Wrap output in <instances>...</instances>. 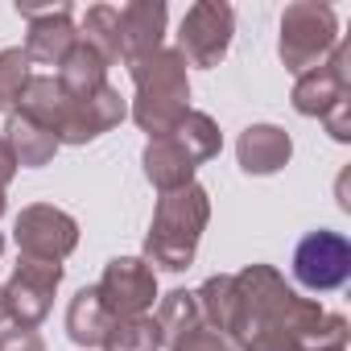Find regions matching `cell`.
Returning <instances> with one entry per match:
<instances>
[{
  "label": "cell",
  "instance_id": "obj_29",
  "mask_svg": "<svg viewBox=\"0 0 351 351\" xmlns=\"http://www.w3.org/2000/svg\"><path fill=\"white\" fill-rule=\"evenodd\" d=\"M17 178V157H13V149L5 145V136H0V195H5V186Z\"/></svg>",
  "mask_w": 351,
  "mask_h": 351
},
{
  "label": "cell",
  "instance_id": "obj_14",
  "mask_svg": "<svg viewBox=\"0 0 351 351\" xmlns=\"http://www.w3.org/2000/svg\"><path fill=\"white\" fill-rule=\"evenodd\" d=\"M165 5L161 0H132L120 9V42H124V66L141 62L161 50L165 38Z\"/></svg>",
  "mask_w": 351,
  "mask_h": 351
},
{
  "label": "cell",
  "instance_id": "obj_18",
  "mask_svg": "<svg viewBox=\"0 0 351 351\" xmlns=\"http://www.w3.org/2000/svg\"><path fill=\"white\" fill-rule=\"evenodd\" d=\"M153 322H157V339H161V347L173 351L186 335H195V330L203 326V314H199L195 293H191V289H173V293H165V298L157 302Z\"/></svg>",
  "mask_w": 351,
  "mask_h": 351
},
{
  "label": "cell",
  "instance_id": "obj_17",
  "mask_svg": "<svg viewBox=\"0 0 351 351\" xmlns=\"http://www.w3.org/2000/svg\"><path fill=\"white\" fill-rule=\"evenodd\" d=\"M112 322H116V318H112L108 306L99 302L95 285H91V289H79V293L71 298V306H66V335H71V343H79V347H104Z\"/></svg>",
  "mask_w": 351,
  "mask_h": 351
},
{
  "label": "cell",
  "instance_id": "obj_4",
  "mask_svg": "<svg viewBox=\"0 0 351 351\" xmlns=\"http://www.w3.org/2000/svg\"><path fill=\"white\" fill-rule=\"evenodd\" d=\"M339 46V21L330 5H318V0H298L281 13V42L277 54L285 62V71L306 75L318 62L330 58V50Z\"/></svg>",
  "mask_w": 351,
  "mask_h": 351
},
{
  "label": "cell",
  "instance_id": "obj_28",
  "mask_svg": "<svg viewBox=\"0 0 351 351\" xmlns=\"http://www.w3.org/2000/svg\"><path fill=\"white\" fill-rule=\"evenodd\" d=\"M0 351H46L38 330H0Z\"/></svg>",
  "mask_w": 351,
  "mask_h": 351
},
{
  "label": "cell",
  "instance_id": "obj_7",
  "mask_svg": "<svg viewBox=\"0 0 351 351\" xmlns=\"http://www.w3.org/2000/svg\"><path fill=\"white\" fill-rule=\"evenodd\" d=\"M351 277V244L339 232H310L298 240L293 248V281L314 289V293H330Z\"/></svg>",
  "mask_w": 351,
  "mask_h": 351
},
{
  "label": "cell",
  "instance_id": "obj_19",
  "mask_svg": "<svg viewBox=\"0 0 351 351\" xmlns=\"http://www.w3.org/2000/svg\"><path fill=\"white\" fill-rule=\"evenodd\" d=\"M54 79H58V87L71 99H91L99 87H108V66H104V58L95 50H87L83 42H75V50L62 58V66H58Z\"/></svg>",
  "mask_w": 351,
  "mask_h": 351
},
{
  "label": "cell",
  "instance_id": "obj_2",
  "mask_svg": "<svg viewBox=\"0 0 351 351\" xmlns=\"http://www.w3.org/2000/svg\"><path fill=\"white\" fill-rule=\"evenodd\" d=\"M207 219H211V195L199 182L161 195L153 223H149V236H145V265H157L165 273L191 269Z\"/></svg>",
  "mask_w": 351,
  "mask_h": 351
},
{
  "label": "cell",
  "instance_id": "obj_20",
  "mask_svg": "<svg viewBox=\"0 0 351 351\" xmlns=\"http://www.w3.org/2000/svg\"><path fill=\"white\" fill-rule=\"evenodd\" d=\"M5 145L13 149L17 165H25V169L50 165V161H54V153H58V141H54L42 124L25 120V116H17V112H9V124H5Z\"/></svg>",
  "mask_w": 351,
  "mask_h": 351
},
{
  "label": "cell",
  "instance_id": "obj_31",
  "mask_svg": "<svg viewBox=\"0 0 351 351\" xmlns=\"http://www.w3.org/2000/svg\"><path fill=\"white\" fill-rule=\"evenodd\" d=\"M0 215H5V195H0Z\"/></svg>",
  "mask_w": 351,
  "mask_h": 351
},
{
  "label": "cell",
  "instance_id": "obj_8",
  "mask_svg": "<svg viewBox=\"0 0 351 351\" xmlns=\"http://www.w3.org/2000/svg\"><path fill=\"white\" fill-rule=\"evenodd\" d=\"M62 285V265L54 261H29L21 256L9 285H5V298H9V318L21 326V330H34L50 306H54V293Z\"/></svg>",
  "mask_w": 351,
  "mask_h": 351
},
{
  "label": "cell",
  "instance_id": "obj_6",
  "mask_svg": "<svg viewBox=\"0 0 351 351\" xmlns=\"http://www.w3.org/2000/svg\"><path fill=\"white\" fill-rule=\"evenodd\" d=\"M13 240H17L21 256L62 265V261L79 248V223H75L66 211H58L54 203H34V207H25V211L17 215Z\"/></svg>",
  "mask_w": 351,
  "mask_h": 351
},
{
  "label": "cell",
  "instance_id": "obj_3",
  "mask_svg": "<svg viewBox=\"0 0 351 351\" xmlns=\"http://www.w3.org/2000/svg\"><path fill=\"white\" fill-rule=\"evenodd\" d=\"M132 75V120L149 132V141L169 136L191 112V79H186V58L178 50H157L141 62H128Z\"/></svg>",
  "mask_w": 351,
  "mask_h": 351
},
{
  "label": "cell",
  "instance_id": "obj_13",
  "mask_svg": "<svg viewBox=\"0 0 351 351\" xmlns=\"http://www.w3.org/2000/svg\"><path fill=\"white\" fill-rule=\"evenodd\" d=\"M236 157H240L244 173H252V178H269V173H277V169L289 165L293 141L277 124H248L240 132V141H236Z\"/></svg>",
  "mask_w": 351,
  "mask_h": 351
},
{
  "label": "cell",
  "instance_id": "obj_23",
  "mask_svg": "<svg viewBox=\"0 0 351 351\" xmlns=\"http://www.w3.org/2000/svg\"><path fill=\"white\" fill-rule=\"evenodd\" d=\"M169 136H173V141H178V145L191 153V161H195V165L211 161V157L223 149V132H219V124H215L207 112H195V108L182 116V124L173 128Z\"/></svg>",
  "mask_w": 351,
  "mask_h": 351
},
{
  "label": "cell",
  "instance_id": "obj_10",
  "mask_svg": "<svg viewBox=\"0 0 351 351\" xmlns=\"http://www.w3.org/2000/svg\"><path fill=\"white\" fill-rule=\"evenodd\" d=\"M17 13L29 17V34H25V54L29 62H42V66H62V58L75 50L79 42V29L71 21V5H21L17 0Z\"/></svg>",
  "mask_w": 351,
  "mask_h": 351
},
{
  "label": "cell",
  "instance_id": "obj_27",
  "mask_svg": "<svg viewBox=\"0 0 351 351\" xmlns=\"http://www.w3.org/2000/svg\"><path fill=\"white\" fill-rule=\"evenodd\" d=\"M322 124H326L330 141L347 145V141H351V95H343L339 104H330V108L322 112Z\"/></svg>",
  "mask_w": 351,
  "mask_h": 351
},
{
  "label": "cell",
  "instance_id": "obj_15",
  "mask_svg": "<svg viewBox=\"0 0 351 351\" xmlns=\"http://www.w3.org/2000/svg\"><path fill=\"white\" fill-rule=\"evenodd\" d=\"M141 165H145V178L153 182V191H161V195L191 186V182H195V169H199V165L191 161V153L173 141V136L149 141L145 153H141Z\"/></svg>",
  "mask_w": 351,
  "mask_h": 351
},
{
  "label": "cell",
  "instance_id": "obj_22",
  "mask_svg": "<svg viewBox=\"0 0 351 351\" xmlns=\"http://www.w3.org/2000/svg\"><path fill=\"white\" fill-rule=\"evenodd\" d=\"M195 302H199L203 326L228 335V330H232V318H236V277H232V273L207 277V281L195 289Z\"/></svg>",
  "mask_w": 351,
  "mask_h": 351
},
{
  "label": "cell",
  "instance_id": "obj_21",
  "mask_svg": "<svg viewBox=\"0 0 351 351\" xmlns=\"http://www.w3.org/2000/svg\"><path fill=\"white\" fill-rule=\"evenodd\" d=\"M79 42L104 58V66L124 62V42H120V9L112 5H91L79 29Z\"/></svg>",
  "mask_w": 351,
  "mask_h": 351
},
{
  "label": "cell",
  "instance_id": "obj_26",
  "mask_svg": "<svg viewBox=\"0 0 351 351\" xmlns=\"http://www.w3.org/2000/svg\"><path fill=\"white\" fill-rule=\"evenodd\" d=\"M173 351H240L236 343H232V335H223V330H211V326H199L195 335H186Z\"/></svg>",
  "mask_w": 351,
  "mask_h": 351
},
{
  "label": "cell",
  "instance_id": "obj_5",
  "mask_svg": "<svg viewBox=\"0 0 351 351\" xmlns=\"http://www.w3.org/2000/svg\"><path fill=\"white\" fill-rule=\"evenodd\" d=\"M232 34H236V13L223 0H199L186 9L182 29H178V54L191 66H219L232 50Z\"/></svg>",
  "mask_w": 351,
  "mask_h": 351
},
{
  "label": "cell",
  "instance_id": "obj_30",
  "mask_svg": "<svg viewBox=\"0 0 351 351\" xmlns=\"http://www.w3.org/2000/svg\"><path fill=\"white\" fill-rule=\"evenodd\" d=\"M9 318V298H5V285H0V322Z\"/></svg>",
  "mask_w": 351,
  "mask_h": 351
},
{
  "label": "cell",
  "instance_id": "obj_1",
  "mask_svg": "<svg viewBox=\"0 0 351 351\" xmlns=\"http://www.w3.org/2000/svg\"><path fill=\"white\" fill-rule=\"evenodd\" d=\"M236 277L232 343L240 351H347V318L285 285L273 265H248Z\"/></svg>",
  "mask_w": 351,
  "mask_h": 351
},
{
  "label": "cell",
  "instance_id": "obj_11",
  "mask_svg": "<svg viewBox=\"0 0 351 351\" xmlns=\"http://www.w3.org/2000/svg\"><path fill=\"white\" fill-rule=\"evenodd\" d=\"M347 91H351V46L339 42V46L330 50L326 62H318L314 71L298 75L289 99H293V112L318 116V120H322V112H326L330 104H339Z\"/></svg>",
  "mask_w": 351,
  "mask_h": 351
},
{
  "label": "cell",
  "instance_id": "obj_25",
  "mask_svg": "<svg viewBox=\"0 0 351 351\" xmlns=\"http://www.w3.org/2000/svg\"><path fill=\"white\" fill-rule=\"evenodd\" d=\"M25 83H29V54L21 46L0 50V112H13L17 108Z\"/></svg>",
  "mask_w": 351,
  "mask_h": 351
},
{
  "label": "cell",
  "instance_id": "obj_32",
  "mask_svg": "<svg viewBox=\"0 0 351 351\" xmlns=\"http://www.w3.org/2000/svg\"><path fill=\"white\" fill-rule=\"evenodd\" d=\"M0 252H5V236H0Z\"/></svg>",
  "mask_w": 351,
  "mask_h": 351
},
{
  "label": "cell",
  "instance_id": "obj_24",
  "mask_svg": "<svg viewBox=\"0 0 351 351\" xmlns=\"http://www.w3.org/2000/svg\"><path fill=\"white\" fill-rule=\"evenodd\" d=\"M157 347H161V339H157L153 314L116 318L108 326V339H104V351H157Z\"/></svg>",
  "mask_w": 351,
  "mask_h": 351
},
{
  "label": "cell",
  "instance_id": "obj_9",
  "mask_svg": "<svg viewBox=\"0 0 351 351\" xmlns=\"http://www.w3.org/2000/svg\"><path fill=\"white\" fill-rule=\"evenodd\" d=\"M95 293L112 318H136V314H149L157 298V273L145 265V256H116L108 261Z\"/></svg>",
  "mask_w": 351,
  "mask_h": 351
},
{
  "label": "cell",
  "instance_id": "obj_16",
  "mask_svg": "<svg viewBox=\"0 0 351 351\" xmlns=\"http://www.w3.org/2000/svg\"><path fill=\"white\" fill-rule=\"evenodd\" d=\"M124 116H128V104L120 99V91L116 87H99L91 99H79L71 132H66V145H87V141L104 136L108 128H116Z\"/></svg>",
  "mask_w": 351,
  "mask_h": 351
},
{
  "label": "cell",
  "instance_id": "obj_12",
  "mask_svg": "<svg viewBox=\"0 0 351 351\" xmlns=\"http://www.w3.org/2000/svg\"><path fill=\"white\" fill-rule=\"evenodd\" d=\"M75 108H79V99H71V95L58 87L54 75H29V83L21 87V99H17V116L42 124L58 145H66Z\"/></svg>",
  "mask_w": 351,
  "mask_h": 351
}]
</instances>
